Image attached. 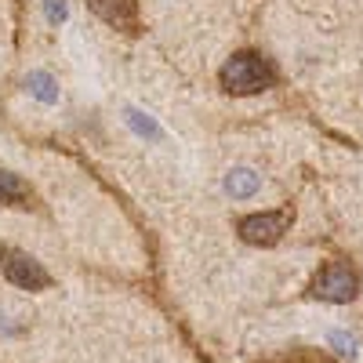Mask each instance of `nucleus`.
<instances>
[{"label":"nucleus","mask_w":363,"mask_h":363,"mask_svg":"<svg viewBox=\"0 0 363 363\" xmlns=\"http://www.w3.org/2000/svg\"><path fill=\"white\" fill-rule=\"evenodd\" d=\"M218 80H222V87L229 91V95H255V91L272 87L277 73H272V66L265 62L262 55H255V51H240V55H233L229 62L222 66Z\"/></svg>","instance_id":"obj_1"},{"label":"nucleus","mask_w":363,"mask_h":363,"mask_svg":"<svg viewBox=\"0 0 363 363\" xmlns=\"http://www.w3.org/2000/svg\"><path fill=\"white\" fill-rule=\"evenodd\" d=\"M313 298H323V301H352L356 291H359V277H356V269L345 265V262H327L320 272H316V280H313Z\"/></svg>","instance_id":"obj_2"},{"label":"nucleus","mask_w":363,"mask_h":363,"mask_svg":"<svg viewBox=\"0 0 363 363\" xmlns=\"http://www.w3.org/2000/svg\"><path fill=\"white\" fill-rule=\"evenodd\" d=\"M294 222V211L291 207H280V211H262V215H247V218H240V236L247 240V244H258V247H269V244H277V240L291 229Z\"/></svg>","instance_id":"obj_3"},{"label":"nucleus","mask_w":363,"mask_h":363,"mask_svg":"<svg viewBox=\"0 0 363 363\" xmlns=\"http://www.w3.org/2000/svg\"><path fill=\"white\" fill-rule=\"evenodd\" d=\"M0 262H4V277H8L15 287H22V291H44V287L51 284L48 269H44L37 258L22 255V251L4 247V251H0Z\"/></svg>","instance_id":"obj_4"},{"label":"nucleus","mask_w":363,"mask_h":363,"mask_svg":"<svg viewBox=\"0 0 363 363\" xmlns=\"http://www.w3.org/2000/svg\"><path fill=\"white\" fill-rule=\"evenodd\" d=\"M87 8L106 26L124 29V33H138V0H87Z\"/></svg>","instance_id":"obj_5"},{"label":"nucleus","mask_w":363,"mask_h":363,"mask_svg":"<svg viewBox=\"0 0 363 363\" xmlns=\"http://www.w3.org/2000/svg\"><path fill=\"white\" fill-rule=\"evenodd\" d=\"M0 203H11V207H33L37 196L26 182L11 171H0Z\"/></svg>","instance_id":"obj_6"},{"label":"nucleus","mask_w":363,"mask_h":363,"mask_svg":"<svg viewBox=\"0 0 363 363\" xmlns=\"http://www.w3.org/2000/svg\"><path fill=\"white\" fill-rule=\"evenodd\" d=\"M258 186H262V178H258L255 171H247V167H236V171H229V178H225V189H229L233 196H255Z\"/></svg>","instance_id":"obj_7"},{"label":"nucleus","mask_w":363,"mask_h":363,"mask_svg":"<svg viewBox=\"0 0 363 363\" xmlns=\"http://www.w3.org/2000/svg\"><path fill=\"white\" fill-rule=\"evenodd\" d=\"M26 87H29V95L33 99H40V102H58V87H55V80L48 77V73H29L26 77Z\"/></svg>","instance_id":"obj_8"},{"label":"nucleus","mask_w":363,"mask_h":363,"mask_svg":"<svg viewBox=\"0 0 363 363\" xmlns=\"http://www.w3.org/2000/svg\"><path fill=\"white\" fill-rule=\"evenodd\" d=\"M265 363H335V359H327L323 352H313V349H298V352H284V356H272Z\"/></svg>","instance_id":"obj_9"},{"label":"nucleus","mask_w":363,"mask_h":363,"mask_svg":"<svg viewBox=\"0 0 363 363\" xmlns=\"http://www.w3.org/2000/svg\"><path fill=\"white\" fill-rule=\"evenodd\" d=\"M128 120H131V128H135L138 135H149V138H160V128H157V124H153V120H149L145 113H135V109H131V113H128Z\"/></svg>","instance_id":"obj_10"},{"label":"nucleus","mask_w":363,"mask_h":363,"mask_svg":"<svg viewBox=\"0 0 363 363\" xmlns=\"http://www.w3.org/2000/svg\"><path fill=\"white\" fill-rule=\"evenodd\" d=\"M44 11H48L51 22H66V15H69L66 0H44Z\"/></svg>","instance_id":"obj_11"}]
</instances>
